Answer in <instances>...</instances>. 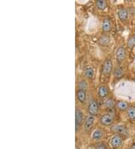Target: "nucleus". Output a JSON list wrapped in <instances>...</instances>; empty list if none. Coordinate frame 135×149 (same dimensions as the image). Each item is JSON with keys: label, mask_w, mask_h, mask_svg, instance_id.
Returning a JSON list of instances; mask_svg holds the SVG:
<instances>
[{"label": "nucleus", "mask_w": 135, "mask_h": 149, "mask_svg": "<svg viewBox=\"0 0 135 149\" xmlns=\"http://www.w3.org/2000/svg\"><path fill=\"white\" fill-rule=\"evenodd\" d=\"M113 116L110 114H103L100 118V122L102 125L104 126H110L113 123Z\"/></svg>", "instance_id": "nucleus-1"}, {"label": "nucleus", "mask_w": 135, "mask_h": 149, "mask_svg": "<svg viewBox=\"0 0 135 149\" xmlns=\"http://www.w3.org/2000/svg\"><path fill=\"white\" fill-rule=\"evenodd\" d=\"M113 69V63L111 60L107 59L105 60L102 68V73L105 76H110Z\"/></svg>", "instance_id": "nucleus-2"}, {"label": "nucleus", "mask_w": 135, "mask_h": 149, "mask_svg": "<svg viewBox=\"0 0 135 149\" xmlns=\"http://www.w3.org/2000/svg\"><path fill=\"white\" fill-rule=\"evenodd\" d=\"M88 110L90 114L95 116L98 113V103L95 100H92L89 103V106H88Z\"/></svg>", "instance_id": "nucleus-3"}, {"label": "nucleus", "mask_w": 135, "mask_h": 149, "mask_svg": "<svg viewBox=\"0 0 135 149\" xmlns=\"http://www.w3.org/2000/svg\"><path fill=\"white\" fill-rule=\"evenodd\" d=\"M76 130H78V128L82 125V123H83V114L82 111L81 109H76Z\"/></svg>", "instance_id": "nucleus-4"}, {"label": "nucleus", "mask_w": 135, "mask_h": 149, "mask_svg": "<svg viewBox=\"0 0 135 149\" xmlns=\"http://www.w3.org/2000/svg\"><path fill=\"white\" fill-rule=\"evenodd\" d=\"M94 121H95V116L92 115V114L88 115V117L86 118V122H85V125H84V129H85L86 132L90 131V130L92 128Z\"/></svg>", "instance_id": "nucleus-5"}, {"label": "nucleus", "mask_w": 135, "mask_h": 149, "mask_svg": "<svg viewBox=\"0 0 135 149\" xmlns=\"http://www.w3.org/2000/svg\"><path fill=\"white\" fill-rule=\"evenodd\" d=\"M122 143V138L120 135H116L112 138L111 142H110V144H111V146L114 149H116L120 147V146Z\"/></svg>", "instance_id": "nucleus-6"}, {"label": "nucleus", "mask_w": 135, "mask_h": 149, "mask_svg": "<svg viewBox=\"0 0 135 149\" xmlns=\"http://www.w3.org/2000/svg\"><path fill=\"white\" fill-rule=\"evenodd\" d=\"M110 130L114 133H119V134H127V130L125 127L122 125H114L110 127Z\"/></svg>", "instance_id": "nucleus-7"}, {"label": "nucleus", "mask_w": 135, "mask_h": 149, "mask_svg": "<svg viewBox=\"0 0 135 149\" xmlns=\"http://www.w3.org/2000/svg\"><path fill=\"white\" fill-rule=\"evenodd\" d=\"M116 60L119 63H121L122 61L124 60L125 58L126 57V53H125V49L123 47H120L118 48L116 51Z\"/></svg>", "instance_id": "nucleus-8"}, {"label": "nucleus", "mask_w": 135, "mask_h": 149, "mask_svg": "<svg viewBox=\"0 0 135 149\" xmlns=\"http://www.w3.org/2000/svg\"><path fill=\"white\" fill-rule=\"evenodd\" d=\"M112 29V22L110 19L105 18L102 23V30L105 33L110 31Z\"/></svg>", "instance_id": "nucleus-9"}, {"label": "nucleus", "mask_w": 135, "mask_h": 149, "mask_svg": "<svg viewBox=\"0 0 135 149\" xmlns=\"http://www.w3.org/2000/svg\"><path fill=\"white\" fill-rule=\"evenodd\" d=\"M110 42V38L108 35H101V36L98 39V43L101 45H103V46H106Z\"/></svg>", "instance_id": "nucleus-10"}, {"label": "nucleus", "mask_w": 135, "mask_h": 149, "mask_svg": "<svg viewBox=\"0 0 135 149\" xmlns=\"http://www.w3.org/2000/svg\"><path fill=\"white\" fill-rule=\"evenodd\" d=\"M77 97L79 101L81 102V103H83L84 102L86 101V90H79L77 93Z\"/></svg>", "instance_id": "nucleus-11"}, {"label": "nucleus", "mask_w": 135, "mask_h": 149, "mask_svg": "<svg viewBox=\"0 0 135 149\" xmlns=\"http://www.w3.org/2000/svg\"><path fill=\"white\" fill-rule=\"evenodd\" d=\"M98 96L101 98H104L107 96L108 94V90L105 86H100L98 90Z\"/></svg>", "instance_id": "nucleus-12"}, {"label": "nucleus", "mask_w": 135, "mask_h": 149, "mask_svg": "<svg viewBox=\"0 0 135 149\" xmlns=\"http://www.w3.org/2000/svg\"><path fill=\"white\" fill-rule=\"evenodd\" d=\"M118 16H119V19L121 20H125L126 19L128 18V11L125 8H121L118 11Z\"/></svg>", "instance_id": "nucleus-13"}, {"label": "nucleus", "mask_w": 135, "mask_h": 149, "mask_svg": "<svg viewBox=\"0 0 135 149\" xmlns=\"http://www.w3.org/2000/svg\"><path fill=\"white\" fill-rule=\"evenodd\" d=\"M95 4H96V7L101 11L105 9L107 6V3L104 0H98V1H96Z\"/></svg>", "instance_id": "nucleus-14"}, {"label": "nucleus", "mask_w": 135, "mask_h": 149, "mask_svg": "<svg viewBox=\"0 0 135 149\" xmlns=\"http://www.w3.org/2000/svg\"><path fill=\"white\" fill-rule=\"evenodd\" d=\"M117 108L120 111H125L128 109V104L125 101H119L117 103Z\"/></svg>", "instance_id": "nucleus-15"}, {"label": "nucleus", "mask_w": 135, "mask_h": 149, "mask_svg": "<svg viewBox=\"0 0 135 149\" xmlns=\"http://www.w3.org/2000/svg\"><path fill=\"white\" fill-rule=\"evenodd\" d=\"M127 114H128V118L130 119L134 120L135 119V108L133 106L128 107V109H127Z\"/></svg>", "instance_id": "nucleus-16"}, {"label": "nucleus", "mask_w": 135, "mask_h": 149, "mask_svg": "<svg viewBox=\"0 0 135 149\" xmlns=\"http://www.w3.org/2000/svg\"><path fill=\"white\" fill-rule=\"evenodd\" d=\"M102 130H96L93 132V134H92V139H93L94 140H98L102 137Z\"/></svg>", "instance_id": "nucleus-17"}, {"label": "nucleus", "mask_w": 135, "mask_h": 149, "mask_svg": "<svg viewBox=\"0 0 135 149\" xmlns=\"http://www.w3.org/2000/svg\"><path fill=\"white\" fill-rule=\"evenodd\" d=\"M84 76H86V77L89 78H93V76H94L93 69L90 68V67L86 69L85 72H84Z\"/></svg>", "instance_id": "nucleus-18"}, {"label": "nucleus", "mask_w": 135, "mask_h": 149, "mask_svg": "<svg viewBox=\"0 0 135 149\" xmlns=\"http://www.w3.org/2000/svg\"><path fill=\"white\" fill-rule=\"evenodd\" d=\"M123 75H124V71L120 67H118V68H116L114 70V76H115V77L121 78Z\"/></svg>", "instance_id": "nucleus-19"}, {"label": "nucleus", "mask_w": 135, "mask_h": 149, "mask_svg": "<svg viewBox=\"0 0 135 149\" xmlns=\"http://www.w3.org/2000/svg\"><path fill=\"white\" fill-rule=\"evenodd\" d=\"M79 90H86L88 87V83L86 81H81L78 84Z\"/></svg>", "instance_id": "nucleus-20"}, {"label": "nucleus", "mask_w": 135, "mask_h": 149, "mask_svg": "<svg viewBox=\"0 0 135 149\" xmlns=\"http://www.w3.org/2000/svg\"><path fill=\"white\" fill-rule=\"evenodd\" d=\"M128 46L129 48H133L135 46V35L131 37L128 41Z\"/></svg>", "instance_id": "nucleus-21"}, {"label": "nucleus", "mask_w": 135, "mask_h": 149, "mask_svg": "<svg viewBox=\"0 0 135 149\" xmlns=\"http://www.w3.org/2000/svg\"><path fill=\"white\" fill-rule=\"evenodd\" d=\"M95 149H107V146L104 142H98L95 145Z\"/></svg>", "instance_id": "nucleus-22"}, {"label": "nucleus", "mask_w": 135, "mask_h": 149, "mask_svg": "<svg viewBox=\"0 0 135 149\" xmlns=\"http://www.w3.org/2000/svg\"><path fill=\"white\" fill-rule=\"evenodd\" d=\"M105 105H106V107H107V108H113V105H114V103H113V99H108L107 100L106 102H105Z\"/></svg>", "instance_id": "nucleus-23"}, {"label": "nucleus", "mask_w": 135, "mask_h": 149, "mask_svg": "<svg viewBox=\"0 0 135 149\" xmlns=\"http://www.w3.org/2000/svg\"><path fill=\"white\" fill-rule=\"evenodd\" d=\"M130 149H135V143L132 145V147H131V148H130Z\"/></svg>", "instance_id": "nucleus-24"}, {"label": "nucleus", "mask_w": 135, "mask_h": 149, "mask_svg": "<svg viewBox=\"0 0 135 149\" xmlns=\"http://www.w3.org/2000/svg\"><path fill=\"white\" fill-rule=\"evenodd\" d=\"M75 149H80V148H79L77 147V146H76V148H75Z\"/></svg>", "instance_id": "nucleus-25"}, {"label": "nucleus", "mask_w": 135, "mask_h": 149, "mask_svg": "<svg viewBox=\"0 0 135 149\" xmlns=\"http://www.w3.org/2000/svg\"><path fill=\"white\" fill-rule=\"evenodd\" d=\"M134 81H135V78H134Z\"/></svg>", "instance_id": "nucleus-26"}]
</instances>
